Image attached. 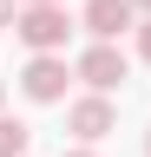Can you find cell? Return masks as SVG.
I'll use <instances>...</instances> for the list:
<instances>
[{"instance_id":"obj_1","label":"cell","mask_w":151,"mask_h":157,"mask_svg":"<svg viewBox=\"0 0 151 157\" xmlns=\"http://www.w3.org/2000/svg\"><path fill=\"white\" fill-rule=\"evenodd\" d=\"M13 33H20L33 52H66V33H72V20H66V7H59V0H46V7H20Z\"/></svg>"},{"instance_id":"obj_2","label":"cell","mask_w":151,"mask_h":157,"mask_svg":"<svg viewBox=\"0 0 151 157\" xmlns=\"http://www.w3.org/2000/svg\"><path fill=\"white\" fill-rule=\"evenodd\" d=\"M66 78H72L66 52H33L26 72H20V92L33 98V105H59V98H66Z\"/></svg>"},{"instance_id":"obj_3","label":"cell","mask_w":151,"mask_h":157,"mask_svg":"<svg viewBox=\"0 0 151 157\" xmlns=\"http://www.w3.org/2000/svg\"><path fill=\"white\" fill-rule=\"evenodd\" d=\"M72 72H79V78H85L92 92H112V85H125L131 59H125L118 46H112V39H92V46L79 52V66H72Z\"/></svg>"},{"instance_id":"obj_4","label":"cell","mask_w":151,"mask_h":157,"mask_svg":"<svg viewBox=\"0 0 151 157\" xmlns=\"http://www.w3.org/2000/svg\"><path fill=\"white\" fill-rule=\"evenodd\" d=\"M66 124H72V137H79V144H99V137L118 124V111H112L105 92H92V98H79V105L66 111Z\"/></svg>"},{"instance_id":"obj_5","label":"cell","mask_w":151,"mask_h":157,"mask_svg":"<svg viewBox=\"0 0 151 157\" xmlns=\"http://www.w3.org/2000/svg\"><path fill=\"white\" fill-rule=\"evenodd\" d=\"M131 20H138L131 0H85V33H92V39H118Z\"/></svg>"},{"instance_id":"obj_6","label":"cell","mask_w":151,"mask_h":157,"mask_svg":"<svg viewBox=\"0 0 151 157\" xmlns=\"http://www.w3.org/2000/svg\"><path fill=\"white\" fill-rule=\"evenodd\" d=\"M26 124H20V118H0V157H26Z\"/></svg>"},{"instance_id":"obj_7","label":"cell","mask_w":151,"mask_h":157,"mask_svg":"<svg viewBox=\"0 0 151 157\" xmlns=\"http://www.w3.org/2000/svg\"><path fill=\"white\" fill-rule=\"evenodd\" d=\"M20 20V0H0V26H13Z\"/></svg>"},{"instance_id":"obj_8","label":"cell","mask_w":151,"mask_h":157,"mask_svg":"<svg viewBox=\"0 0 151 157\" xmlns=\"http://www.w3.org/2000/svg\"><path fill=\"white\" fill-rule=\"evenodd\" d=\"M138 59H151V20L138 26Z\"/></svg>"},{"instance_id":"obj_9","label":"cell","mask_w":151,"mask_h":157,"mask_svg":"<svg viewBox=\"0 0 151 157\" xmlns=\"http://www.w3.org/2000/svg\"><path fill=\"white\" fill-rule=\"evenodd\" d=\"M131 7H138V13H145V20H151V0H131Z\"/></svg>"},{"instance_id":"obj_10","label":"cell","mask_w":151,"mask_h":157,"mask_svg":"<svg viewBox=\"0 0 151 157\" xmlns=\"http://www.w3.org/2000/svg\"><path fill=\"white\" fill-rule=\"evenodd\" d=\"M66 157H99V151H66Z\"/></svg>"},{"instance_id":"obj_11","label":"cell","mask_w":151,"mask_h":157,"mask_svg":"<svg viewBox=\"0 0 151 157\" xmlns=\"http://www.w3.org/2000/svg\"><path fill=\"white\" fill-rule=\"evenodd\" d=\"M0 105H7V85H0Z\"/></svg>"},{"instance_id":"obj_12","label":"cell","mask_w":151,"mask_h":157,"mask_svg":"<svg viewBox=\"0 0 151 157\" xmlns=\"http://www.w3.org/2000/svg\"><path fill=\"white\" fill-rule=\"evenodd\" d=\"M26 7H46V0H26Z\"/></svg>"},{"instance_id":"obj_13","label":"cell","mask_w":151,"mask_h":157,"mask_svg":"<svg viewBox=\"0 0 151 157\" xmlns=\"http://www.w3.org/2000/svg\"><path fill=\"white\" fill-rule=\"evenodd\" d=\"M145 151H151V137H145Z\"/></svg>"}]
</instances>
